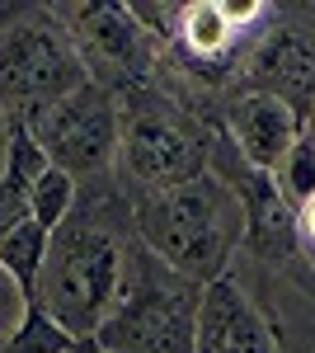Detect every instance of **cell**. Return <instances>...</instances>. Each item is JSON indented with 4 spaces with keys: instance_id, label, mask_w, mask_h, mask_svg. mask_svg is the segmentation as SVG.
Wrapping results in <instances>:
<instances>
[{
    "instance_id": "6da1fadb",
    "label": "cell",
    "mask_w": 315,
    "mask_h": 353,
    "mask_svg": "<svg viewBox=\"0 0 315 353\" xmlns=\"http://www.w3.org/2000/svg\"><path fill=\"white\" fill-rule=\"evenodd\" d=\"M132 245V208L118 184H80L76 212L52 231L33 301L71 339L90 344L123 297Z\"/></svg>"
},
{
    "instance_id": "7a4b0ae2",
    "label": "cell",
    "mask_w": 315,
    "mask_h": 353,
    "mask_svg": "<svg viewBox=\"0 0 315 353\" xmlns=\"http://www.w3.org/2000/svg\"><path fill=\"white\" fill-rule=\"evenodd\" d=\"M132 236L156 254L170 273L207 288L231 273V259L245 245V203L231 174L212 165L207 174L174 184L165 193L132 198Z\"/></svg>"
},
{
    "instance_id": "3957f363",
    "label": "cell",
    "mask_w": 315,
    "mask_h": 353,
    "mask_svg": "<svg viewBox=\"0 0 315 353\" xmlns=\"http://www.w3.org/2000/svg\"><path fill=\"white\" fill-rule=\"evenodd\" d=\"M118 99H123V137H118L113 184L128 203L188 184L212 170V156H216L212 128L188 104L160 94L151 85L128 90Z\"/></svg>"
},
{
    "instance_id": "277c9868",
    "label": "cell",
    "mask_w": 315,
    "mask_h": 353,
    "mask_svg": "<svg viewBox=\"0 0 315 353\" xmlns=\"http://www.w3.org/2000/svg\"><path fill=\"white\" fill-rule=\"evenodd\" d=\"M80 85H90V66L57 10L0 5V113L28 118Z\"/></svg>"
},
{
    "instance_id": "5b68a950",
    "label": "cell",
    "mask_w": 315,
    "mask_h": 353,
    "mask_svg": "<svg viewBox=\"0 0 315 353\" xmlns=\"http://www.w3.org/2000/svg\"><path fill=\"white\" fill-rule=\"evenodd\" d=\"M203 288L170 273L156 254L132 245L123 297L108 311L94 344L104 353H193Z\"/></svg>"
},
{
    "instance_id": "8992f818",
    "label": "cell",
    "mask_w": 315,
    "mask_h": 353,
    "mask_svg": "<svg viewBox=\"0 0 315 353\" xmlns=\"http://www.w3.org/2000/svg\"><path fill=\"white\" fill-rule=\"evenodd\" d=\"M48 165L66 170L80 184H113L118 170V137H123V99L108 85L90 81L52 104L19 118Z\"/></svg>"
},
{
    "instance_id": "52a82bcc",
    "label": "cell",
    "mask_w": 315,
    "mask_h": 353,
    "mask_svg": "<svg viewBox=\"0 0 315 353\" xmlns=\"http://www.w3.org/2000/svg\"><path fill=\"white\" fill-rule=\"evenodd\" d=\"M52 10H57V19L66 24V33L76 38L80 57L90 66V81L108 85L113 94L151 85L165 48L141 28V19L132 14V5L94 0V5H52Z\"/></svg>"
},
{
    "instance_id": "ba28073f",
    "label": "cell",
    "mask_w": 315,
    "mask_h": 353,
    "mask_svg": "<svg viewBox=\"0 0 315 353\" xmlns=\"http://www.w3.org/2000/svg\"><path fill=\"white\" fill-rule=\"evenodd\" d=\"M273 19V5L263 0H188L184 24L174 38V61H184V71L203 85H216L226 76H240L245 57L254 52Z\"/></svg>"
},
{
    "instance_id": "9c48e42d",
    "label": "cell",
    "mask_w": 315,
    "mask_h": 353,
    "mask_svg": "<svg viewBox=\"0 0 315 353\" xmlns=\"http://www.w3.org/2000/svg\"><path fill=\"white\" fill-rule=\"evenodd\" d=\"M311 118L292 109L278 94H259V90H240L226 104V146L240 156V165L259 170V174H278V165L287 161L296 137Z\"/></svg>"
},
{
    "instance_id": "30bf717a",
    "label": "cell",
    "mask_w": 315,
    "mask_h": 353,
    "mask_svg": "<svg viewBox=\"0 0 315 353\" xmlns=\"http://www.w3.org/2000/svg\"><path fill=\"white\" fill-rule=\"evenodd\" d=\"M193 353H283V349H278L273 321L254 306L245 283H236L226 273V278L203 288Z\"/></svg>"
},
{
    "instance_id": "8fae6325",
    "label": "cell",
    "mask_w": 315,
    "mask_h": 353,
    "mask_svg": "<svg viewBox=\"0 0 315 353\" xmlns=\"http://www.w3.org/2000/svg\"><path fill=\"white\" fill-rule=\"evenodd\" d=\"M245 90H259V94H278L287 99L301 118H311L315 109V38L306 28H268L254 52L245 57Z\"/></svg>"
},
{
    "instance_id": "7c38bea8",
    "label": "cell",
    "mask_w": 315,
    "mask_h": 353,
    "mask_svg": "<svg viewBox=\"0 0 315 353\" xmlns=\"http://www.w3.org/2000/svg\"><path fill=\"white\" fill-rule=\"evenodd\" d=\"M48 245H52V231L38 226L33 217H24L0 241V269L10 273L28 297L38 292V278H43V264H48Z\"/></svg>"
},
{
    "instance_id": "4fadbf2b",
    "label": "cell",
    "mask_w": 315,
    "mask_h": 353,
    "mask_svg": "<svg viewBox=\"0 0 315 353\" xmlns=\"http://www.w3.org/2000/svg\"><path fill=\"white\" fill-rule=\"evenodd\" d=\"M80 203V179H71L66 170H57V165H48L33 184H28V217L38 221V226H48V231H57L61 221L76 212Z\"/></svg>"
},
{
    "instance_id": "5bb4252c",
    "label": "cell",
    "mask_w": 315,
    "mask_h": 353,
    "mask_svg": "<svg viewBox=\"0 0 315 353\" xmlns=\"http://www.w3.org/2000/svg\"><path fill=\"white\" fill-rule=\"evenodd\" d=\"M273 184L283 189V198H287L292 208H301L306 198H315V123H306V128H301L296 146L287 151V161L278 165Z\"/></svg>"
},
{
    "instance_id": "9a60e30c",
    "label": "cell",
    "mask_w": 315,
    "mask_h": 353,
    "mask_svg": "<svg viewBox=\"0 0 315 353\" xmlns=\"http://www.w3.org/2000/svg\"><path fill=\"white\" fill-rule=\"evenodd\" d=\"M76 344H80V339H71V334L57 325L38 301H33L28 316H24V325L14 330V339H10V349H5V353H71Z\"/></svg>"
},
{
    "instance_id": "2e32d148",
    "label": "cell",
    "mask_w": 315,
    "mask_h": 353,
    "mask_svg": "<svg viewBox=\"0 0 315 353\" xmlns=\"http://www.w3.org/2000/svg\"><path fill=\"white\" fill-rule=\"evenodd\" d=\"M28 306H33V297H28L24 288L10 278V273L0 269V353L10 349V339H14V330L24 325Z\"/></svg>"
},
{
    "instance_id": "e0dca14e",
    "label": "cell",
    "mask_w": 315,
    "mask_h": 353,
    "mask_svg": "<svg viewBox=\"0 0 315 353\" xmlns=\"http://www.w3.org/2000/svg\"><path fill=\"white\" fill-rule=\"evenodd\" d=\"M296 254H306V264L315 269V198L296 208Z\"/></svg>"
},
{
    "instance_id": "ac0fdd59",
    "label": "cell",
    "mask_w": 315,
    "mask_h": 353,
    "mask_svg": "<svg viewBox=\"0 0 315 353\" xmlns=\"http://www.w3.org/2000/svg\"><path fill=\"white\" fill-rule=\"evenodd\" d=\"M10 137H14V118L0 113V179H5V165H10Z\"/></svg>"
},
{
    "instance_id": "d6986e66",
    "label": "cell",
    "mask_w": 315,
    "mask_h": 353,
    "mask_svg": "<svg viewBox=\"0 0 315 353\" xmlns=\"http://www.w3.org/2000/svg\"><path fill=\"white\" fill-rule=\"evenodd\" d=\"M71 353H104V349H99V344L90 339V344H76V349H71Z\"/></svg>"
}]
</instances>
